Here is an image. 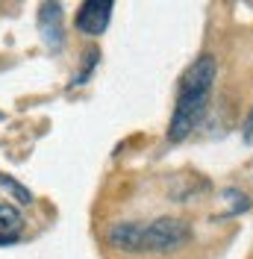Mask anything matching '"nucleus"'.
I'll return each mask as SVG.
<instances>
[{"instance_id":"obj_8","label":"nucleus","mask_w":253,"mask_h":259,"mask_svg":"<svg viewBox=\"0 0 253 259\" xmlns=\"http://www.w3.org/2000/svg\"><path fill=\"white\" fill-rule=\"evenodd\" d=\"M0 186H3L6 192H12V194H15V200L27 203V206L32 203V192H30V189H24V186H21L18 180H12V177H6V174H3V177H0Z\"/></svg>"},{"instance_id":"obj_2","label":"nucleus","mask_w":253,"mask_h":259,"mask_svg":"<svg viewBox=\"0 0 253 259\" xmlns=\"http://www.w3.org/2000/svg\"><path fill=\"white\" fill-rule=\"evenodd\" d=\"M191 239V227L183 218H156L142 224L139 233V253H171L180 250Z\"/></svg>"},{"instance_id":"obj_9","label":"nucleus","mask_w":253,"mask_h":259,"mask_svg":"<svg viewBox=\"0 0 253 259\" xmlns=\"http://www.w3.org/2000/svg\"><path fill=\"white\" fill-rule=\"evenodd\" d=\"M244 139H247V142H253V112L247 115V121H244Z\"/></svg>"},{"instance_id":"obj_11","label":"nucleus","mask_w":253,"mask_h":259,"mask_svg":"<svg viewBox=\"0 0 253 259\" xmlns=\"http://www.w3.org/2000/svg\"><path fill=\"white\" fill-rule=\"evenodd\" d=\"M0 121H3V112H0Z\"/></svg>"},{"instance_id":"obj_7","label":"nucleus","mask_w":253,"mask_h":259,"mask_svg":"<svg viewBox=\"0 0 253 259\" xmlns=\"http://www.w3.org/2000/svg\"><path fill=\"white\" fill-rule=\"evenodd\" d=\"M97 59H100V50L97 48H89L86 53H82V68H79V74H74L71 77V85H82V82L92 77V71H95Z\"/></svg>"},{"instance_id":"obj_3","label":"nucleus","mask_w":253,"mask_h":259,"mask_svg":"<svg viewBox=\"0 0 253 259\" xmlns=\"http://www.w3.org/2000/svg\"><path fill=\"white\" fill-rule=\"evenodd\" d=\"M112 9H115V3H109V0H100V3H97V0H89V3L79 6L74 27H77L82 35H100V32L109 27Z\"/></svg>"},{"instance_id":"obj_5","label":"nucleus","mask_w":253,"mask_h":259,"mask_svg":"<svg viewBox=\"0 0 253 259\" xmlns=\"http://www.w3.org/2000/svg\"><path fill=\"white\" fill-rule=\"evenodd\" d=\"M139 233L142 224L136 221H121V224H112L106 233V242L115 250H124V253H139Z\"/></svg>"},{"instance_id":"obj_6","label":"nucleus","mask_w":253,"mask_h":259,"mask_svg":"<svg viewBox=\"0 0 253 259\" xmlns=\"http://www.w3.org/2000/svg\"><path fill=\"white\" fill-rule=\"evenodd\" d=\"M21 227H24L21 212H18L12 203L0 200V236H18V233H21Z\"/></svg>"},{"instance_id":"obj_10","label":"nucleus","mask_w":253,"mask_h":259,"mask_svg":"<svg viewBox=\"0 0 253 259\" xmlns=\"http://www.w3.org/2000/svg\"><path fill=\"white\" fill-rule=\"evenodd\" d=\"M18 236H0V247H6V244H15Z\"/></svg>"},{"instance_id":"obj_1","label":"nucleus","mask_w":253,"mask_h":259,"mask_svg":"<svg viewBox=\"0 0 253 259\" xmlns=\"http://www.w3.org/2000/svg\"><path fill=\"white\" fill-rule=\"evenodd\" d=\"M215 77H218V59L212 53H200L183 71L180 85H177V106L171 115V127H168V142H183L197 130L209 109Z\"/></svg>"},{"instance_id":"obj_4","label":"nucleus","mask_w":253,"mask_h":259,"mask_svg":"<svg viewBox=\"0 0 253 259\" xmlns=\"http://www.w3.org/2000/svg\"><path fill=\"white\" fill-rule=\"evenodd\" d=\"M38 32L45 38L50 50H59L65 45V30H62V6L59 3H41L38 9Z\"/></svg>"}]
</instances>
